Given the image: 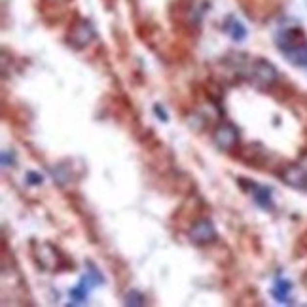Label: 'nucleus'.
Returning a JSON list of instances; mask_svg holds the SVG:
<instances>
[{
    "mask_svg": "<svg viewBox=\"0 0 307 307\" xmlns=\"http://www.w3.org/2000/svg\"><path fill=\"white\" fill-rule=\"evenodd\" d=\"M248 76L256 86L267 88L277 80V68L271 63L263 61V59H256V61L250 63V66H248Z\"/></svg>",
    "mask_w": 307,
    "mask_h": 307,
    "instance_id": "nucleus-1",
    "label": "nucleus"
},
{
    "mask_svg": "<svg viewBox=\"0 0 307 307\" xmlns=\"http://www.w3.org/2000/svg\"><path fill=\"white\" fill-rule=\"evenodd\" d=\"M190 237H192V241L197 243V245H207V243L215 241L216 230H215V226H213V222L207 220V218L197 220V222L192 226V230H190Z\"/></svg>",
    "mask_w": 307,
    "mask_h": 307,
    "instance_id": "nucleus-2",
    "label": "nucleus"
},
{
    "mask_svg": "<svg viewBox=\"0 0 307 307\" xmlns=\"http://www.w3.org/2000/svg\"><path fill=\"white\" fill-rule=\"evenodd\" d=\"M237 140H239V131L231 123H222L215 131V142L220 150H231V148H235Z\"/></svg>",
    "mask_w": 307,
    "mask_h": 307,
    "instance_id": "nucleus-3",
    "label": "nucleus"
},
{
    "mask_svg": "<svg viewBox=\"0 0 307 307\" xmlns=\"http://www.w3.org/2000/svg\"><path fill=\"white\" fill-rule=\"evenodd\" d=\"M95 38V29L88 21H78L70 31V44L74 47H86Z\"/></svg>",
    "mask_w": 307,
    "mask_h": 307,
    "instance_id": "nucleus-4",
    "label": "nucleus"
},
{
    "mask_svg": "<svg viewBox=\"0 0 307 307\" xmlns=\"http://www.w3.org/2000/svg\"><path fill=\"white\" fill-rule=\"evenodd\" d=\"M283 178L292 188L307 192V171L304 167H300V165H288L285 169V173H283Z\"/></svg>",
    "mask_w": 307,
    "mask_h": 307,
    "instance_id": "nucleus-5",
    "label": "nucleus"
},
{
    "mask_svg": "<svg viewBox=\"0 0 307 307\" xmlns=\"http://www.w3.org/2000/svg\"><path fill=\"white\" fill-rule=\"evenodd\" d=\"M283 53H285V57H286L292 65H296V66H307V44L298 42V44H294V46L283 49Z\"/></svg>",
    "mask_w": 307,
    "mask_h": 307,
    "instance_id": "nucleus-6",
    "label": "nucleus"
},
{
    "mask_svg": "<svg viewBox=\"0 0 307 307\" xmlns=\"http://www.w3.org/2000/svg\"><path fill=\"white\" fill-rule=\"evenodd\" d=\"M254 201L260 205L262 209H271L273 207V203H271V190L269 188H256V192H254Z\"/></svg>",
    "mask_w": 307,
    "mask_h": 307,
    "instance_id": "nucleus-7",
    "label": "nucleus"
},
{
    "mask_svg": "<svg viewBox=\"0 0 307 307\" xmlns=\"http://www.w3.org/2000/svg\"><path fill=\"white\" fill-rule=\"evenodd\" d=\"M144 296L140 294L138 290H131L127 292V296H125V306H133V307H140L144 306Z\"/></svg>",
    "mask_w": 307,
    "mask_h": 307,
    "instance_id": "nucleus-8",
    "label": "nucleus"
},
{
    "mask_svg": "<svg viewBox=\"0 0 307 307\" xmlns=\"http://www.w3.org/2000/svg\"><path fill=\"white\" fill-rule=\"evenodd\" d=\"M245 36H246V31H245V27H243V23L233 21V25H231V38L237 40V42H241V40H245Z\"/></svg>",
    "mask_w": 307,
    "mask_h": 307,
    "instance_id": "nucleus-9",
    "label": "nucleus"
},
{
    "mask_svg": "<svg viewBox=\"0 0 307 307\" xmlns=\"http://www.w3.org/2000/svg\"><path fill=\"white\" fill-rule=\"evenodd\" d=\"M27 178H29V182H31V184H34V186H38V184H42V176H40V175H36V173H29V175H27Z\"/></svg>",
    "mask_w": 307,
    "mask_h": 307,
    "instance_id": "nucleus-10",
    "label": "nucleus"
},
{
    "mask_svg": "<svg viewBox=\"0 0 307 307\" xmlns=\"http://www.w3.org/2000/svg\"><path fill=\"white\" fill-rule=\"evenodd\" d=\"M154 112H155V114H157L163 122H167V114H165V110H163V108H159V105H155V107H154Z\"/></svg>",
    "mask_w": 307,
    "mask_h": 307,
    "instance_id": "nucleus-11",
    "label": "nucleus"
}]
</instances>
